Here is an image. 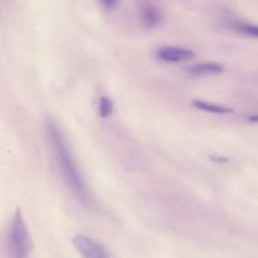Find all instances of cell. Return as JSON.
<instances>
[{"instance_id": "8992f818", "label": "cell", "mask_w": 258, "mask_h": 258, "mask_svg": "<svg viewBox=\"0 0 258 258\" xmlns=\"http://www.w3.org/2000/svg\"><path fill=\"white\" fill-rule=\"evenodd\" d=\"M224 67L219 63L214 62H203L198 63V64H193L188 68V73L191 76H211V75H218V73L223 72Z\"/></svg>"}, {"instance_id": "30bf717a", "label": "cell", "mask_w": 258, "mask_h": 258, "mask_svg": "<svg viewBox=\"0 0 258 258\" xmlns=\"http://www.w3.org/2000/svg\"><path fill=\"white\" fill-rule=\"evenodd\" d=\"M100 3L106 10H112L117 7L118 0H100Z\"/></svg>"}, {"instance_id": "52a82bcc", "label": "cell", "mask_w": 258, "mask_h": 258, "mask_svg": "<svg viewBox=\"0 0 258 258\" xmlns=\"http://www.w3.org/2000/svg\"><path fill=\"white\" fill-rule=\"evenodd\" d=\"M193 106L198 110L206 111V112H211V113H217V115H226V113H232L233 110L231 107H227V106H222V105H217V103H211L207 102V101H201V100H196L193 101Z\"/></svg>"}, {"instance_id": "3957f363", "label": "cell", "mask_w": 258, "mask_h": 258, "mask_svg": "<svg viewBox=\"0 0 258 258\" xmlns=\"http://www.w3.org/2000/svg\"><path fill=\"white\" fill-rule=\"evenodd\" d=\"M72 243L76 247V249L86 258L110 257V253L102 244L98 243L95 239L90 238V237L83 236V234H76L72 238Z\"/></svg>"}, {"instance_id": "ba28073f", "label": "cell", "mask_w": 258, "mask_h": 258, "mask_svg": "<svg viewBox=\"0 0 258 258\" xmlns=\"http://www.w3.org/2000/svg\"><path fill=\"white\" fill-rule=\"evenodd\" d=\"M98 115L102 118H107L112 115L113 112V102L111 98H108L107 96H101L100 100H98Z\"/></svg>"}, {"instance_id": "277c9868", "label": "cell", "mask_w": 258, "mask_h": 258, "mask_svg": "<svg viewBox=\"0 0 258 258\" xmlns=\"http://www.w3.org/2000/svg\"><path fill=\"white\" fill-rule=\"evenodd\" d=\"M158 59L168 63H181L190 60L196 57V53L188 48L175 47V45H163L155 52Z\"/></svg>"}, {"instance_id": "9c48e42d", "label": "cell", "mask_w": 258, "mask_h": 258, "mask_svg": "<svg viewBox=\"0 0 258 258\" xmlns=\"http://www.w3.org/2000/svg\"><path fill=\"white\" fill-rule=\"evenodd\" d=\"M234 29L238 32L243 33V34L251 35V37L258 38V25L256 24H249V23H234L233 24Z\"/></svg>"}, {"instance_id": "6da1fadb", "label": "cell", "mask_w": 258, "mask_h": 258, "mask_svg": "<svg viewBox=\"0 0 258 258\" xmlns=\"http://www.w3.org/2000/svg\"><path fill=\"white\" fill-rule=\"evenodd\" d=\"M44 128L48 140L52 145L55 160H57L67 185L83 203H91V196L88 193L87 185H86L85 176L76 161V158L73 156L72 150H71L62 130L58 127V125L52 118L45 120Z\"/></svg>"}, {"instance_id": "5b68a950", "label": "cell", "mask_w": 258, "mask_h": 258, "mask_svg": "<svg viewBox=\"0 0 258 258\" xmlns=\"http://www.w3.org/2000/svg\"><path fill=\"white\" fill-rule=\"evenodd\" d=\"M140 14L143 24L146 28L158 27L161 23V20H163V13H161V10L155 4H153L150 2H145L141 4Z\"/></svg>"}, {"instance_id": "7a4b0ae2", "label": "cell", "mask_w": 258, "mask_h": 258, "mask_svg": "<svg viewBox=\"0 0 258 258\" xmlns=\"http://www.w3.org/2000/svg\"><path fill=\"white\" fill-rule=\"evenodd\" d=\"M8 247L14 257H28L32 252L33 243L20 209H17L10 223L8 233Z\"/></svg>"}]
</instances>
